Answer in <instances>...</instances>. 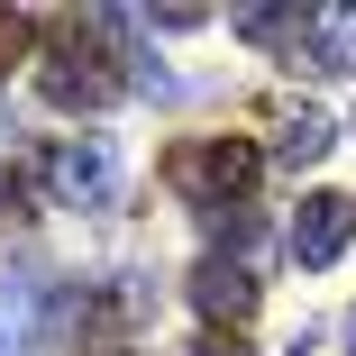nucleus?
Returning a JSON list of instances; mask_svg holds the SVG:
<instances>
[{
	"label": "nucleus",
	"mask_w": 356,
	"mask_h": 356,
	"mask_svg": "<svg viewBox=\"0 0 356 356\" xmlns=\"http://www.w3.org/2000/svg\"><path fill=\"white\" fill-rule=\"evenodd\" d=\"M37 37H46V55H37V92L55 101V110H110L119 101V55H110V37H119V19L110 10H92V19H74V10H55V19H37Z\"/></svg>",
	"instance_id": "nucleus-1"
},
{
	"label": "nucleus",
	"mask_w": 356,
	"mask_h": 356,
	"mask_svg": "<svg viewBox=\"0 0 356 356\" xmlns=\"http://www.w3.org/2000/svg\"><path fill=\"white\" fill-rule=\"evenodd\" d=\"M265 156H256V137H192V147L165 156V183L201 210V220H238L247 192H256Z\"/></svg>",
	"instance_id": "nucleus-2"
},
{
	"label": "nucleus",
	"mask_w": 356,
	"mask_h": 356,
	"mask_svg": "<svg viewBox=\"0 0 356 356\" xmlns=\"http://www.w3.org/2000/svg\"><path fill=\"white\" fill-rule=\"evenodd\" d=\"M46 192L64 210H101L119 192V165H110V137H55L46 147Z\"/></svg>",
	"instance_id": "nucleus-3"
},
{
	"label": "nucleus",
	"mask_w": 356,
	"mask_h": 356,
	"mask_svg": "<svg viewBox=\"0 0 356 356\" xmlns=\"http://www.w3.org/2000/svg\"><path fill=\"white\" fill-rule=\"evenodd\" d=\"M347 238H356V201L347 192H311L302 210H293V238H283V247H293V265H338L347 256Z\"/></svg>",
	"instance_id": "nucleus-4"
},
{
	"label": "nucleus",
	"mask_w": 356,
	"mask_h": 356,
	"mask_svg": "<svg viewBox=\"0 0 356 356\" xmlns=\"http://www.w3.org/2000/svg\"><path fill=\"white\" fill-rule=\"evenodd\" d=\"M256 293H265V283H256L238 256H201V265H192V302H201L210 329H247V320H256Z\"/></svg>",
	"instance_id": "nucleus-5"
},
{
	"label": "nucleus",
	"mask_w": 356,
	"mask_h": 356,
	"mask_svg": "<svg viewBox=\"0 0 356 356\" xmlns=\"http://www.w3.org/2000/svg\"><path fill=\"white\" fill-rule=\"evenodd\" d=\"M338 147V128H329V110H311V101H293V110H274V165H320Z\"/></svg>",
	"instance_id": "nucleus-6"
},
{
	"label": "nucleus",
	"mask_w": 356,
	"mask_h": 356,
	"mask_svg": "<svg viewBox=\"0 0 356 356\" xmlns=\"http://www.w3.org/2000/svg\"><path fill=\"white\" fill-rule=\"evenodd\" d=\"M311 28H320V10H247L238 19V37H256L283 64H311Z\"/></svg>",
	"instance_id": "nucleus-7"
},
{
	"label": "nucleus",
	"mask_w": 356,
	"mask_h": 356,
	"mask_svg": "<svg viewBox=\"0 0 356 356\" xmlns=\"http://www.w3.org/2000/svg\"><path fill=\"white\" fill-rule=\"evenodd\" d=\"M37 302H46L37 274H10V283H0V356H19L37 338Z\"/></svg>",
	"instance_id": "nucleus-8"
},
{
	"label": "nucleus",
	"mask_w": 356,
	"mask_h": 356,
	"mask_svg": "<svg viewBox=\"0 0 356 356\" xmlns=\"http://www.w3.org/2000/svg\"><path fill=\"white\" fill-rule=\"evenodd\" d=\"M302 74H356V10H320L311 64H302Z\"/></svg>",
	"instance_id": "nucleus-9"
},
{
	"label": "nucleus",
	"mask_w": 356,
	"mask_h": 356,
	"mask_svg": "<svg viewBox=\"0 0 356 356\" xmlns=\"http://www.w3.org/2000/svg\"><path fill=\"white\" fill-rule=\"evenodd\" d=\"M28 46H37V19L28 10H0V83H10V64H28Z\"/></svg>",
	"instance_id": "nucleus-10"
},
{
	"label": "nucleus",
	"mask_w": 356,
	"mask_h": 356,
	"mask_svg": "<svg viewBox=\"0 0 356 356\" xmlns=\"http://www.w3.org/2000/svg\"><path fill=\"white\" fill-rule=\"evenodd\" d=\"M19 220H28V174L0 156V229H19Z\"/></svg>",
	"instance_id": "nucleus-11"
},
{
	"label": "nucleus",
	"mask_w": 356,
	"mask_h": 356,
	"mask_svg": "<svg viewBox=\"0 0 356 356\" xmlns=\"http://www.w3.org/2000/svg\"><path fill=\"white\" fill-rule=\"evenodd\" d=\"M137 28H165V37H192V28H210V10H147Z\"/></svg>",
	"instance_id": "nucleus-12"
},
{
	"label": "nucleus",
	"mask_w": 356,
	"mask_h": 356,
	"mask_svg": "<svg viewBox=\"0 0 356 356\" xmlns=\"http://www.w3.org/2000/svg\"><path fill=\"white\" fill-rule=\"evenodd\" d=\"M192 356H247V338H238V329H201Z\"/></svg>",
	"instance_id": "nucleus-13"
},
{
	"label": "nucleus",
	"mask_w": 356,
	"mask_h": 356,
	"mask_svg": "<svg viewBox=\"0 0 356 356\" xmlns=\"http://www.w3.org/2000/svg\"><path fill=\"white\" fill-rule=\"evenodd\" d=\"M101 356H128V347H101Z\"/></svg>",
	"instance_id": "nucleus-14"
},
{
	"label": "nucleus",
	"mask_w": 356,
	"mask_h": 356,
	"mask_svg": "<svg viewBox=\"0 0 356 356\" xmlns=\"http://www.w3.org/2000/svg\"><path fill=\"white\" fill-rule=\"evenodd\" d=\"M0 137H10V128H0Z\"/></svg>",
	"instance_id": "nucleus-15"
}]
</instances>
